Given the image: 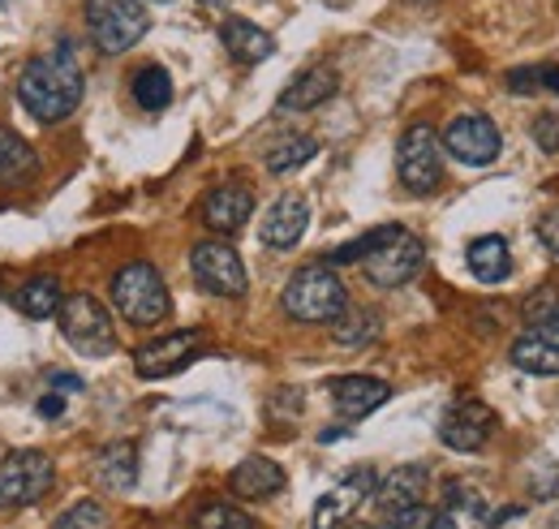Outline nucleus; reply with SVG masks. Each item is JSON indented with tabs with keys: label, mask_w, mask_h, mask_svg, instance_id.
Masks as SVG:
<instances>
[{
	"label": "nucleus",
	"mask_w": 559,
	"mask_h": 529,
	"mask_svg": "<svg viewBox=\"0 0 559 529\" xmlns=\"http://www.w3.org/2000/svg\"><path fill=\"white\" fill-rule=\"evenodd\" d=\"M17 99L35 121H66L82 104V69L73 61V44L61 39L52 52L31 57L17 73Z\"/></svg>",
	"instance_id": "obj_1"
},
{
	"label": "nucleus",
	"mask_w": 559,
	"mask_h": 529,
	"mask_svg": "<svg viewBox=\"0 0 559 529\" xmlns=\"http://www.w3.org/2000/svg\"><path fill=\"white\" fill-rule=\"evenodd\" d=\"M280 302H284V315L297 319V324H332L349 306V293H345V280L332 267L310 263L284 284Z\"/></svg>",
	"instance_id": "obj_2"
},
{
	"label": "nucleus",
	"mask_w": 559,
	"mask_h": 529,
	"mask_svg": "<svg viewBox=\"0 0 559 529\" xmlns=\"http://www.w3.org/2000/svg\"><path fill=\"white\" fill-rule=\"evenodd\" d=\"M112 306L134 328H155L173 315L168 284L151 263H126L112 275Z\"/></svg>",
	"instance_id": "obj_3"
},
{
	"label": "nucleus",
	"mask_w": 559,
	"mask_h": 529,
	"mask_svg": "<svg viewBox=\"0 0 559 529\" xmlns=\"http://www.w3.org/2000/svg\"><path fill=\"white\" fill-rule=\"evenodd\" d=\"M82 13H86V31H91L95 48L108 57L130 52L151 26L146 0H86Z\"/></svg>",
	"instance_id": "obj_4"
},
{
	"label": "nucleus",
	"mask_w": 559,
	"mask_h": 529,
	"mask_svg": "<svg viewBox=\"0 0 559 529\" xmlns=\"http://www.w3.org/2000/svg\"><path fill=\"white\" fill-rule=\"evenodd\" d=\"M57 324L61 336L70 340L82 357H108L117 349V328H112V315L104 310L99 297L91 293H70L57 310Z\"/></svg>",
	"instance_id": "obj_5"
},
{
	"label": "nucleus",
	"mask_w": 559,
	"mask_h": 529,
	"mask_svg": "<svg viewBox=\"0 0 559 529\" xmlns=\"http://www.w3.org/2000/svg\"><path fill=\"white\" fill-rule=\"evenodd\" d=\"M439 133L435 126H409L396 142V173H401V186L409 195H435L439 181H443V160H439Z\"/></svg>",
	"instance_id": "obj_6"
},
{
	"label": "nucleus",
	"mask_w": 559,
	"mask_h": 529,
	"mask_svg": "<svg viewBox=\"0 0 559 529\" xmlns=\"http://www.w3.org/2000/svg\"><path fill=\"white\" fill-rule=\"evenodd\" d=\"M57 482V465L48 452H9L0 461V508H31L39 504Z\"/></svg>",
	"instance_id": "obj_7"
},
{
	"label": "nucleus",
	"mask_w": 559,
	"mask_h": 529,
	"mask_svg": "<svg viewBox=\"0 0 559 529\" xmlns=\"http://www.w3.org/2000/svg\"><path fill=\"white\" fill-rule=\"evenodd\" d=\"M421 263H426V246H421L414 233H405V228L361 259L366 280L379 284V289H401V284H409L421 271Z\"/></svg>",
	"instance_id": "obj_8"
},
{
	"label": "nucleus",
	"mask_w": 559,
	"mask_h": 529,
	"mask_svg": "<svg viewBox=\"0 0 559 529\" xmlns=\"http://www.w3.org/2000/svg\"><path fill=\"white\" fill-rule=\"evenodd\" d=\"M190 267H194V280L215 297H241L246 293V263L224 242H199L190 250Z\"/></svg>",
	"instance_id": "obj_9"
},
{
	"label": "nucleus",
	"mask_w": 559,
	"mask_h": 529,
	"mask_svg": "<svg viewBox=\"0 0 559 529\" xmlns=\"http://www.w3.org/2000/svg\"><path fill=\"white\" fill-rule=\"evenodd\" d=\"M443 146H448V155H456L461 164H469V168H487L499 160V151H503V138L495 130V121L483 117V113H465V117H456L448 133H443Z\"/></svg>",
	"instance_id": "obj_10"
},
{
	"label": "nucleus",
	"mask_w": 559,
	"mask_h": 529,
	"mask_svg": "<svg viewBox=\"0 0 559 529\" xmlns=\"http://www.w3.org/2000/svg\"><path fill=\"white\" fill-rule=\"evenodd\" d=\"M203 349V331L186 328V331H173V336H159L151 344H142L134 353V371L142 379H168L177 371H186Z\"/></svg>",
	"instance_id": "obj_11"
},
{
	"label": "nucleus",
	"mask_w": 559,
	"mask_h": 529,
	"mask_svg": "<svg viewBox=\"0 0 559 529\" xmlns=\"http://www.w3.org/2000/svg\"><path fill=\"white\" fill-rule=\"evenodd\" d=\"M512 366L525 375H559V306L512 340Z\"/></svg>",
	"instance_id": "obj_12"
},
{
	"label": "nucleus",
	"mask_w": 559,
	"mask_h": 529,
	"mask_svg": "<svg viewBox=\"0 0 559 529\" xmlns=\"http://www.w3.org/2000/svg\"><path fill=\"white\" fill-rule=\"evenodd\" d=\"M490 435H495V413L478 400H465L439 418V439L452 452H478V448H487Z\"/></svg>",
	"instance_id": "obj_13"
},
{
	"label": "nucleus",
	"mask_w": 559,
	"mask_h": 529,
	"mask_svg": "<svg viewBox=\"0 0 559 529\" xmlns=\"http://www.w3.org/2000/svg\"><path fill=\"white\" fill-rule=\"evenodd\" d=\"M250 211H254V195H250L246 186H237V181H228V186H215L207 199L199 202V215H203V224H207L211 233H219V237H228V233H241V228L250 224Z\"/></svg>",
	"instance_id": "obj_14"
},
{
	"label": "nucleus",
	"mask_w": 559,
	"mask_h": 529,
	"mask_svg": "<svg viewBox=\"0 0 559 529\" xmlns=\"http://www.w3.org/2000/svg\"><path fill=\"white\" fill-rule=\"evenodd\" d=\"M306 228H310V202L301 195H280L272 202V211L263 215V224H259V237L272 250H293L306 237Z\"/></svg>",
	"instance_id": "obj_15"
},
{
	"label": "nucleus",
	"mask_w": 559,
	"mask_h": 529,
	"mask_svg": "<svg viewBox=\"0 0 559 529\" xmlns=\"http://www.w3.org/2000/svg\"><path fill=\"white\" fill-rule=\"evenodd\" d=\"M370 486H374V469H366V465L353 469L341 486H332V491L314 504V529H336L341 521H349L353 513H357V504L370 495Z\"/></svg>",
	"instance_id": "obj_16"
},
{
	"label": "nucleus",
	"mask_w": 559,
	"mask_h": 529,
	"mask_svg": "<svg viewBox=\"0 0 559 529\" xmlns=\"http://www.w3.org/2000/svg\"><path fill=\"white\" fill-rule=\"evenodd\" d=\"M336 86H341V73H336V69H328V66L306 69V73H297V78L280 91L276 108L280 113H310V108L328 104V99L336 95Z\"/></svg>",
	"instance_id": "obj_17"
},
{
	"label": "nucleus",
	"mask_w": 559,
	"mask_h": 529,
	"mask_svg": "<svg viewBox=\"0 0 559 529\" xmlns=\"http://www.w3.org/2000/svg\"><path fill=\"white\" fill-rule=\"evenodd\" d=\"M228 491L237 499H272L284 491V469L272 457H246L228 473Z\"/></svg>",
	"instance_id": "obj_18"
},
{
	"label": "nucleus",
	"mask_w": 559,
	"mask_h": 529,
	"mask_svg": "<svg viewBox=\"0 0 559 529\" xmlns=\"http://www.w3.org/2000/svg\"><path fill=\"white\" fill-rule=\"evenodd\" d=\"M426 486H430V469H426V465H401V469H392V473L379 482V491H374V504H379L383 513H401V508H414V504H421Z\"/></svg>",
	"instance_id": "obj_19"
},
{
	"label": "nucleus",
	"mask_w": 559,
	"mask_h": 529,
	"mask_svg": "<svg viewBox=\"0 0 559 529\" xmlns=\"http://www.w3.org/2000/svg\"><path fill=\"white\" fill-rule=\"evenodd\" d=\"M219 39H224V52H228L233 61H241V66H259V61H267V57L276 52V39H272L263 26L246 22V17H228V22L219 26Z\"/></svg>",
	"instance_id": "obj_20"
},
{
	"label": "nucleus",
	"mask_w": 559,
	"mask_h": 529,
	"mask_svg": "<svg viewBox=\"0 0 559 529\" xmlns=\"http://www.w3.org/2000/svg\"><path fill=\"white\" fill-rule=\"evenodd\" d=\"M388 397H392V388L383 379H374V375H345V379L332 384V400H336V409L345 418H366L379 404H388Z\"/></svg>",
	"instance_id": "obj_21"
},
{
	"label": "nucleus",
	"mask_w": 559,
	"mask_h": 529,
	"mask_svg": "<svg viewBox=\"0 0 559 529\" xmlns=\"http://www.w3.org/2000/svg\"><path fill=\"white\" fill-rule=\"evenodd\" d=\"M443 521H448V529H490L487 495L469 482H452L448 499H443Z\"/></svg>",
	"instance_id": "obj_22"
},
{
	"label": "nucleus",
	"mask_w": 559,
	"mask_h": 529,
	"mask_svg": "<svg viewBox=\"0 0 559 529\" xmlns=\"http://www.w3.org/2000/svg\"><path fill=\"white\" fill-rule=\"evenodd\" d=\"M61 302H66V293H61V280H57V275H31V280L13 293V306H17L26 319H35V324L57 319Z\"/></svg>",
	"instance_id": "obj_23"
},
{
	"label": "nucleus",
	"mask_w": 559,
	"mask_h": 529,
	"mask_svg": "<svg viewBox=\"0 0 559 529\" xmlns=\"http://www.w3.org/2000/svg\"><path fill=\"white\" fill-rule=\"evenodd\" d=\"M39 177V155L31 151V142H22L13 130L0 126V186H26Z\"/></svg>",
	"instance_id": "obj_24"
},
{
	"label": "nucleus",
	"mask_w": 559,
	"mask_h": 529,
	"mask_svg": "<svg viewBox=\"0 0 559 529\" xmlns=\"http://www.w3.org/2000/svg\"><path fill=\"white\" fill-rule=\"evenodd\" d=\"M469 271L483 280V284H499V280H508V271H512V255H508V242L503 237H478V242H469Z\"/></svg>",
	"instance_id": "obj_25"
},
{
	"label": "nucleus",
	"mask_w": 559,
	"mask_h": 529,
	"mask_svg": "<svg viewBox=\"0 0 559 529\" xmlns=\"http://www.w3.org/2000/svg\"><path fill=\"white\" fill-rule=\"evenodd\" d=\"M379 331H383V319L374 315V310H341L336 319H332V340L341 344V349H366V344H374L379 340Z\"/></svg>",
	"instance_id": "obj_26"
},
{
	"label": "nucleus",
	"mask_w": 559,
	"mask_h": 529,
	"mask_svg": "<svg viewBox=\"0 0 559 529\" xmlns=\"http://www.w3.org/2000/svg\"><path fill=\"white\" fill-rule=\"evenodd\" d=\"M99 482L108 491H134V482H139V448L130 439L104 448V457H99Z\"/></svg>",
	"instance_id": "obj_27"
},
{
	"label": "nucleus",
	"mask_w": 559,
	"mask_h": 529,
	"mask_svg": "<svg viewBox=\"0 0 559 529\" xmlns=\"http://www.w3.org/2000/svg\"><path fill=\"white\" fill-rule=\"evenodd\" d=\"M319 155V142L314 138H284V142H276L272 151H267V173H276V177H284V173H293V168H301V164H310Z\"/></svg>",
	"instance_id": "obj_28"
},
{
	"label": "nucleus",
	"mask_w": 559,
	"mask_h": 529,
	"mask_svg": "<svg viewBox=\"0 0 559 529\" xmlns=\"http://www.w3.org/2000/svg\"><path fill=\"white\" fill-rule=\"evenodd\" d=\"M134 99H139V108H146V113L168 108V104H173V78L159 66L139 69V78H134Z\"/></svg>",
	"instance_id": "obj_29"
},
{
	"label": "nucleus",
	"mask_w": 559,
	"mask_h": 529,
	"mask_svg": "<svg viewBox=\"0 0 559 529\" xmlns=\"http://www.w3.org/2000/svg\"><path fill=\"white\" fill-rule=\"evenodd\" d=\"M396 233H401V224H383V228H374V233L357 237V242H349V246H341V250H336L328 263H341V267H345V263H361L370 250H379V246H383L388 237H396Z\"/></svg>",
	"instance_id": "obj_30"
},
{
	"label": "nucleus",
	"mask_w": 559,
	"mask_h": 529,
	"mask_svg": "<svg viewBox=\"0 0 559 529\" xmlns=\"http://www.w3.org/2000/svg\"><path fill=\"white\" fill-rule=\"evenodd\" d=\"M52 529H108V513H104V504H95V499H78L73 508H66V513L57 517Z\"/></svg>",
	"instance_id": "obj_31"
},
{
	"label": "nucleus",
	"mask_w": 559,
	"mask_h": 529,
	"mask_svg": "<svg viewBox=\"0 0 559 529\" xmlns=\"http://www.w3.org/2000/svg\"><path fill=\"white\" fill-rule=\"evenodd\" d=\"M194 529H254V521H250L237 504H207V508L194 517Z\"/></svg>",
	"instance_id": "obj_32"
},
{
	"label": "nucleus",
	"mask_w": 559,
	"mask_h": 529,
	"mask_svg": "<svg viewBox=\"0 0 559 529\" xmlns=\"http://www.w3.org/2000/svg\"><path fill=\"white\" fill-rule=\"evenodd\" d=\"M435 521H439V513H430L426 504H414V508L388 513V521H379L374 529H430Z\"/></svg>",
	"instance_id": "obj_33"
},
{
	"label": "nucleus",
	"mask_w": 559,
	"mask_h": 529,
	"mask_svg": "<svg viewBox=\"0 0 559 529\" xmlns=\"http://www.w3.org/2000/svg\"><path fill=\"white\" fill-rule=\"evenodd\" d=\"M530 486H534V499H556V495H559V465L556 461H538V465H534Z\"/></svg>",
	"instance_id": "obj_34"
},
{
	"label": "nucleus",
	"mask_w": 559,
	"mask_h": 529,
	"mask_svg": "<svg viewBox=\"0 0 559 529\" xmlns=\"http://www.w3.org/2000/svg\"><path fill=\"white\" fill-rule=\"evenodd\" d=\"M538 242H543V250L559 263V207L543 211V220H538Z\"/></svg>",
	"instance_id": "obj_35"
},
{
	"label": "nucleus",
	"mask_w": 559,
	"mask_h": 529,
	"mask_svg": "<svg viewBox=\"0 0 559 529\" xmlns=\"http://www.w3.org/2000/svg\"><path fill=\"white\" fill-rule=\"evenodd\" d=\"M534 142H538L547 155H556L559 151V117L556 113H547V117L534 121Z\"/></svg>",
	"instance_id": "obj_36"
},
{
	"label": "nucleus",
	"mask_w": 559,
	"mask_h": 529,
	"mask_svg": "<svg viewBox=\"0 0 559 529\" xmlns=\"http://www.w3.org/2000/svg\"><path fill=\"white\" fill-rule=\"evenodd\" d=\"M556 306H559L556 289H538V293L525 302V319H530V324H538V319H547Z\"/></svg>",
	"instance_id": "obj_37"
},
{
	"label": "nucleus",
	"mask_w": 559,
	"mask_h": 529,
	"mask_svg": "<svg viewBox=\"0 0 559 529\" xmlns=\"http://www.w3.org/2000/svg\"><path fill=\"white\" fill-rule=\"evenodd\" d=\"M35 413H39V418H48V422H57V418L66 413V397H61V392H48V397H39Z\"/></svg>",
	"instance_id": "obj_38"
},
{
	"label": "nucleus",
	"mask_w": 559,
	"mask_h": 529,
	"mask_svg": "<svg viewBox=\"0 0 559 529\" xmlns=\"http://www.w3.org/2000/svg\"><path fill=\"white\" fill-rule=\"evenodd\" d=\"M534 82H538V91H556L559 95V66H534Z\"/></svg>",
	"instance_id": "obj_39"
},
{
	"label": "nucleus",
	"mask_w": 559,
	"mask_h": 529,
	"mask_svg": "<svg viewBox=\"0 0 559 529\" xmlns=\"http://www.w3.org/2000/svg\"><path fill=\"white\" fill-rule=\"evenodd\" d=\"M48 384H52V392H82V379H78V375H70V371L48 375Z\"/></svg>",
	"instance_id": "obj_40"
},
{
	"label": "nucleus",
	"mask_w": 559,
	"mask_h": 529,
	"mask_svg": "<svg viewBox=\"0 0 559 529\" xmlns=\"http://www.w3.org/2000/svg\"><path fill=\"white\" fill-rule=\"evenodd\" d=\"M430 529H448V521H443V517H439V521H435V526H430Z\"/></svg>",
	"instance_id": "obj_41"
},
{
	"label": "nucleus",
	"mask_w": 559,
	"mask_h": 529,
	"mask_svg": "<svg viewBox=\"0 0 559 529\" xmlns=\"http://www.w3.org/2000/svg\"><path fill=\"white\" fill-rule=\"evenodd\" d=\"M199 4H228V0H199Z\"/></svg>",
	"instance_id": "obj_42"
},
{
	"label": "nucleus",
	"mask_w": 559,
	"mask_h": 529,
	"mask_svg": "<svg viewBox=\"0 0 559 529\" xmlns=\"http://www.w3.org/2000/svg\"><path fill=\"white\" fill-rule=\"evenodd\" d=\"M551 529H559V521H556V526H551Z\"/></svg>",
	"instance_id": "obj_43"
},
{
	"label": "nucleus",
	"mask_w": 559,
	"mask_h": 529,
	"mask_svg": "<svg viewBox=\"0 0 559 529\" xmlns=\"http://www.w3.org/2000/svg\"><path fill=\"white\" fill-rule=\"evenodd\" d=\"M0 4H4V0H0Z\"/></svg>",
	"instance_id": "obj_44"
}]
</instances>
